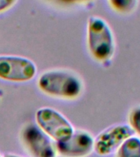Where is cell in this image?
<instances>
[{"label":"cell","instance_id":"277c9868","mask_svg":"<svg viewBox=\"0 0 140 157\" xmlns=\"http://www.w3.org/2000/svg\"><path fill=\"white\" fill-rule=\"evenodd\" d=\"M39 126L57 142L68 139L75 132L73 126L56 110L51 108H41L36 112Z\"/></svg>","mask_w":140,"mask_h":157},{"label":"cell","instance_id":"5b68a950","mask_svg":"<svg viewBox=\"0 0 140 157\" xmlns=\"http://www.w3.org/2000/svg\"><path fill=\"white\" fill-rule=\"evenodd\" d=\"M36 74V67L30 60L21 56H0V78L22 82L31 79Z\"/></svg>","mask_w":140,"mask_h":157},{"label":"cell","instance_id":"8992f818","mask_svg":"<svg viewBox=\"0 0 140 157\" xmlns=\"http://www.w3.org/2000/svg\"><path fill=\"white\" fill-rule=\"evenodd\" d=\"M56 148L65 157H86L94 150V137L85 130H76L68 139L56 142Z\"/></svg>","mask_w":140,"mask_h":157},{"label":"cell","instance_id":"6da1fadb","mask_svg":"<svg viewBox=\"0 0 140 157\" xmlns=\"http://www.w3.org/2000/svg\"><path fill=\"white\" fill-rule=\"evenodd\" d=\"M87 44L91 56L96 61L107 64L115 52V39L110 25L105 19L91 16L87 25Z\"/></svg>","mask_w":140,"mask_h":157},{"label":"cell","instance_id":"9c48e42d","mask_svg":"<svg viewBox=\"0 0 140 157\" xmlns=\"http://www.w3.org/2000/svg\"><path fill=\"white\" fill-rule=\"evenodd\" d=\"M107 3L117 14L127 16L136 11L139 0H107Z\"/></svg>","mask_w":140,"mask_h":157},{"label":"cell","instance_id":"30bf717a","mask_svg":"<svg viewBox=\"0 0 140 157\" xmlns=\"http://www.w3.org/2000/svg\"><path fill=\"white\" fill-rule=\"evenodd\" d=\"M128 122L134 134L136 133L140 137V105L130 109L128 115Z\"/></svg>","mask_w":140,"mask_h":157},{"label":"cell","instance_id":"7c38bea8","mask_svg":"<svg viewBox=\"0 0 140 157\" xmlns=\"http://www.w3.org/2000/svg\"><path fill=\"white\" fill-rule=\"evenodd\" d=\"M62 1L68 3H74V4H85L93 2V0H62Z\"/></svg>","mask_w":140,"mask_h":157},{"label":"cell","instance_id":"52a82bcc","mask_svg":"<svg viewBox=\"0 0 140 157\" xmlns=\"http://www.w3.org/2000/svg\"><path fill=\"white\" fill-rule=\"evenodd\" d=\"M22 139L34 157H56V151L49 137L35 125L29 124L25 128Z\"/></svg>","mask_w":140,"mask_h":157},{"label":"cell","instance_id":"ba28073f","mask_svg":"<svg viewBox=\"0 0 140 157\" xmlns=\"http://www.w3.org/2000/svg\"><path fill=\"white\" fill-rule=\"evenodd\" d=\"M115 157H140V137L132 136L115 153Z\"/></svg>","mask_w":140,"mask_h":157},{"label":"cell","instance_id":"7a4b0ae2","mask_svg":"<svg viewBox=\"0 0 140 157\" xmlns=\"http://www.w3.org/2000/svg\"><path fill=\"white\" fill-rule=\"evenodd\" d=\"M38 83L44 93L57 98L75 99L83 92V83L80 77L68 71L46 72L40 76Z\"/></svg>","mask_w":140,"mask_h":157},{"label":"cell","instance_id":"4fadbf2b","mask_svg":"<svg viewBox=\"0 0 140 157\" xmlns=\"http://www.w3.org/2000/svg\"><path fill=\"white\" fill-rule=\"evenodd\" d=\"M4 157H19V156H17V155H5Z\"/></svg>","mask_w":140,"mask_h":157},{"label":"cell","instance_id":"3957f363","mask_svg":"<svg viewBox=\"0 0 140 157\" xmlns=\"http://www.w3.org/2000/svg\"><path fill=\"white\" fill-rule=\"evenodd\" d=\"M134 135L129 124H116L103 130L94 138V151L100 156L115 154L121 145Z\"/></svg>","mask_w":140,"mask_h":157},{"label":"cell","instance_id":"8fae6325","mask_svg":"<svg viewBox=\"0 0 140 157\" xmlns=\"http://www.w3.org/2000/svg\"><path fill=\"white\" fill-rule=\"evenodd\" d=\"M16 2L17 0H0V12L10 8Z\"/></svg>","mask_w":140,"mask_h":157}]
</instances>
